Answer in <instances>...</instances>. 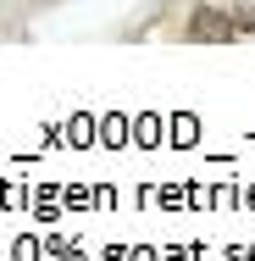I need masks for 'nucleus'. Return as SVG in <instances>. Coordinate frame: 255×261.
I'll return each instance as SVG.
<instances>
[{
	"label": "nucleus",
	"instance_id": "1",
	"mask_svg": "<svg viewBox=\"0 0 255 261\" xmlns=\"http://www.w3.org/2000/svg\"><path fill=\"white\" fill-rule=\"evenodd\" d=\"M255 34V6H200L183 28L189 45H233Z\"/></svg>",
	"mask_w": 255,
	"mask_h": 261
}]
</instances>
